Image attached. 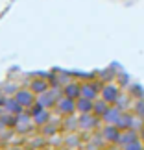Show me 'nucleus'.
I'll use <instances>...</instances> for the list:
<instances>
[{"instance_id": "f257e3e1", "label": "nucleus", "mask_w": 144, "mask_h": 150, "mask_svg": "<svg viewBox=\"0 0 144 150\" xmlns=\"http://www.w3.org/2000/svg\"><path fill=\"white\" fill-rule=\"evenodd\" d=\"M28 87H30L35 95H43V93H46L52 85H50L48 78L44 76V74H37V76H32V78H30V82H28Z\"/></svg>"}, {"instance_id": "f03ea898", "label": "nucleus", "mask_w": 144, "mask_h": 150, "mask_svg": "<svg viewBox=\"0 0 144 150\" xmlns=\"http://www.w3.org/2000/svg\"><path fill=\"white\" fill-rule=\"evenodd\" d=\"M55 111L63 115V117H68V115H72L74 111H76V100L74 98H68V96L63 95L59 100H57L55 104Z\"/></svg>"}, {"instance_id": "7ed1b4c3", "label": "nucleus", "mask_w": 144, "mask_h": 150, "mask_svg": "<svg viewBox=\"0 0 144 150\" xmlns=\"http://www.w3.org/2000/svg\"><path fill=\"white\" fill-rule=\"evenodd\" d=\"M102 87H103L102 82H91V80L89 82H83L81 83V96H85V98H89V100H96Z\"/></svg>"}, {"instance_id": "20e7f679", "label": "nucleus", "mask_w": 144, "mask_h": 150, "mask_svg": "<svg viewBox=\"0 0 144 150\" xmlns=\"http://www.w3.org/2000/svg\"><path fill=\"white\" fill-rule=\"evenodd\" d=\"M100 96L103 100H105L107 104H114L117 102V98L120 96V89H118V85L117 83H113V82H109V83H103V87L100 91Z\"/></svg>"}, {"instance_id": "39448f33", "label": "nucleus", "mask_w": 144, "mask_h": 150, "mask_svg": "<svg viewBox=\"0 0 144 150\" xmlns=\"http://www.w3.org/2000/svg\"><path fill=\"white\" fill-rule=\"evenodd\" d=\"M13 96H15V100H19L26 109L30 108V106H33V104H35V100H37V95L33 93L30 87H22V89H19Z\"/></svg>"}, {"instance_id": "423d86ee", "label": "nucleus", "mask_w": 144, "mask_h": 150, "mask_svg": "<svg viewBox=\"0 0 144 150\" xmlns=\"http://www.w3.org/2000/svg\"><path fill=\"white\" fill-rule=\"evenodd\" d=\"M78 126L81 130H93L98 126V117L94 113H81V117H78Z\"/></svg>"}, {"instance_id": "0eeeda50", "label": "nucleus", "mask_w": 144, "mask_h": 150, "mask_svg": "<svg viewBox=\"0 0 144 150\" xmlns=\"http://www.w3.org/2000/svg\"><path fill=\"white\" fill-rule=\"evenodd\" d=\"M120 128L117 124H107L105 128H103V132H102V139H105V141H109V143H118V139H120Z\"/></svg>"}, {"instance_id": "6e6552de", "label": "nucleus", "mask_w": 144, "mask_h": 150, "mask_svg": "<svg viewBox=\"0 0 144 150\" xmlns=\"http://www.w3.org/2000/svg\"><path fill=\"white\" fill-rule=\"evenodd\" d=\"M63 95L68 96V98H74V100H78L79 96H81V83L79 82H68L67 85H63Z\"/></svg>"}, {"instance_id": "1a4fd4ad", "label": "nucleus", "mask_w": 144, "mask_h": 150, "mask_svg": "<svg viewBox=\"0 0 144 150\" xmlns=\"http://www.w3.org/2000/svg\"><path fill=\"white\" fill-rule=\"evenodd\" d=\"M122 113H124L122 109L117 108V106L113 104V106H109V109L102 115V120H103L105 124H117V120L120 119V115H122Z\"/></svg>"}, {"instance_id": "9d476101", "label": "nucleus", "mask_w": 144, "mask_h": 150, "mask_svg": "<svg viewBox=\"0 0 144 150\" xmlns=\"http://www.w3.org/2000/svg\"><path fill=\"white\" fill-rule=\"evenodd\" d=\"M4 109L8 113H13V115H22V113L26 111V108L22 106L19 100H15V96H8V102H6Z\"/></svg>"}, {"instance_id": "9b49d317", "label": "nucleus", "mask_w": 144, "mask_h": 150, "mask_svg": "<svg viewBox=\"0 0 144 150\" xmlns=\"http://www.w3.org/2000/svg\"><path fill=\"white\" fill-rule=\"evenodd\" d=\"M93 108H94V100H89L85 96H79L76 100V111L79 113H93Z\"/></svg>"}, {"instance_id": "f8f14e48", "label": "nucleus", "mask_w": 144, "mask_h": 150, "mask_svg": "<svg viewBox=\"0 0 144 150\" xmlns=\"http://www.w3.org/2000/svg\"><path fill=\"white\" fill-rule=\"evenodd\" d=\"M135 141H139V135H137V132L135 130H126V132H122L120 134V139H118V145H122V146H126V145H129V143H135Z\"/></svg>"}, {"instance_id": "ddd939ff", "label": "nucleus", "mask_w": 144, "mask_h": 150, "mask_svg": "<svg viewBox=\"0 0 144 150\" xmlns=\"http://www.w3.org/2000/svg\"><path fill=\"white\" fill-rule=\"evenodd\" d=\"M32 119H33V124H35V126L43 128L46 122H50V111H48V109H41V111H39L37 115H33Z\"/></svg>"}, {"instance_id": "4468645a", "label": "nucleus", "mask_w": 144, "mask_h": 150, "mask_svg": "<svg viewBox=\"0 0 144 150\" xmlns=\"http://www.w3.org/2000/svg\"><path fill=\"white\" fill-rule=\"evenodd\" d=\"M117 126H118L120 130L131 128V126H133V117H131V115H128V113H122V115H120V119L117 120Z\"/></svg>"}, {"instance_id": "2eb2a0df", "label": "nucleus", "mask_w": 144, "mask_h": 150, "mask_svg": "<svg viewBox=\"0 0 144 150\" xmlns=\"http://www.w3.org/2000/svg\"><path fill=\"white\" fill-rule=\"evenodd\" d=\"M109 109V104L103 100V98H100V100H94V108H93V113L96 115V117H102L103 113H105Z\"/></svg>"}, {"instance_id": "dca6fc26", "label": "nucleus", "mask_w": 144, "mask_h": 150, "mask_svg": "<svg viewBox=\"0 0 144 150\" xmlns=\"http://www.w3.org/2000/svg\"><path fill=\"white\" fill-rule=\"evenodd\" d=\"M55 132H57V126H55V124H52V120L43 126V135H44V137H48V135H54Z\"/></svg>"}, {"instance_id": "f3484780", "label": "nucleus", "mask_w": 144, "mask_h": 150, "mask_svg": "<svg viewBox=\"0 0 144 150\" xmlns=\"http://www.w3.org/2000/svg\"><path fill=\"white\" fill-rule=\"evenodd\" d=\"M124 150H142V145L139 141H135V143H129V145H126Z\"/></svg>"}, {"instance_id": "a211bd4d", "label": "nucleus", "mask_w": 144, "mask_h": 150, "mask_svg": "<svg viewBox=\"0 0 144 150\" xmlns=\"http://www.w3.org/2000/svg\"><path fill=\"white\" fill-rule=\"evenodd\" d=\"M6 102H8V95H6L4 91H0V109L6 106Z\"/></svg>"}]
</instances>
